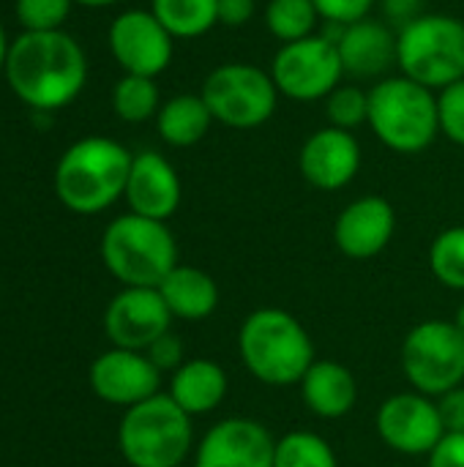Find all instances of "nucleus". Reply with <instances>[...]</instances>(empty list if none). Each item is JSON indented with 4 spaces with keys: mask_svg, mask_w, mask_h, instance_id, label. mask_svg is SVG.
Wrapping results in <instances>:
<instances>
[{
    "mask_svg": "<svg viewBox=\"0 0 464 467\" xmlns=\"http://www.w3.org/2000/svg\"><path fill=\"white\" fill-rule=\"evenodd\" d=\"M5 82L11 93L36 112L68 107L88 82V57L66 30L16 36L5 57Z\"/></svg>",
    "mask_w": 464,
    "mask_h": 467,
    "instance_id": "1",
    "label": "nucleus"
},
{
    "mask_svg": "<svg viewBox=\"0 0 464 467\" xmlns=\"http://www.w3.org/2000/svg\"><path fill=\"white\" fill-rule=\"evenodd\" d=\"M238 356L252 378L265 386H298L314 358V342L304 323L279 306H260L241 323Z\"/></svg>",
    "mask_w": 464,
    "mask_h": 467,
    "instance_id": "2",
    "label": "nucleus"
},
{
    "mask_svg": "<svg viewBox=\"0 0 464 467\" xmlns=\"http://www.w3.org/2000/svg\"><path fill=\"white\" fill-rule=\"evenodd\" d=\"M134 153L109 137H82L63 150L55 167L57 200L79 216H93L126 194Z\"/></svg>",
    "mask_w": 464,
    "mask_h": 467,
    "instance_id": "3",
    "label": "nucleus"
},
{
    "mask_svg": "<svg viewBox=\"0 0 464 467\" xmlns=\"http://www.w3.org/2000/svg\"><path fill=\"white\" fill-rule=\"evenodd\" d=\"M366 126L394 153H424L440 134L438 93L405 74L383 77L369 90Z\"/></svg>",
    "mask_w": 464,
    "mask_h": 467,
    "instance_id": "4",
    "label": "nucleus"
},
{
    "mask_svg": "<svg viewBox=\"0 0 464 467\" xmlns=\"http://www.w3.org/2000/svg\"><path fill=\"white\" fill-rule=\"evenodd\" d=\"M98 249L104 268L123 287H159L178 265V241L167 222L131 211L107 224Z\"/></svg>",
    "mask_w": 464,
    "mask_h": 467,
    "instance_id": "5",
    "label": "nucleus"
},
{
    "mask_svg": "<svg viewBox=\"0 0 464 467\" xmlns=\"http://www.w3.org/2000/svg\"><path fill=\"white\" fill-rule=\"evenodd\" d=\"M191 446V416L161 391L126 408L118 427V449L131 467H178L189 457Z\"/></svg>",
    "mask_w": 464,
    "mask_h": 467,
    "instance_id": "6",
    "label": "nucleus"
},
{
    "mask_svg": "<svg viewBox=\"0 0 464 467\" xmlns=\"http://www.w3.org/2000/svg\"><path fill=\"white\" fill-rule=\"evenodd\" d=\"M397 66L413 82L443 90L464 79V22L451 14H421L397 33Z\"/></svg>",
    "mask_w": 464,
    "mask_h": 467,
    "instance_id": "7",
    "label": "nucleus"
},
{
    "mask_svg": "<svg viewBox=\"0 0 464 467\" xmlns=\"http://www.w3.org/2000/svg\"><path fill=\"white\" fill-rule=\"evenodd\" d=\"M200 96L205 99L213 120L227 129H257L276 112L279 90L271 71L254 63H222L205 82Z\"/></svg>",
    "mask_w": 464,
    "mask_h": 467,
    "instance_id": "8",
    "label": "nucleus"
},
{
    "mask_svg": "<svg viewBox=\"0 0 464 467\" xmlns=\"http://www.w3.org/2000/svg\"><path fill=\"white\" fill-rule=\"evenodd\" d=\"M402 372L413 391L432 400L462 386L464 337L454 320H424L402 342Z\"/></svg>",
    "mask_w": 464,
    "mask_h": 467,
    "instance_id": "9",
    "label": "nucleus"
},
{
    "mask_svg": "<svg viewBox=\"0 0 464 467\" xmlns=\"http://www.w3.org/2000/svg\"><path fill=\"white\" fill-rule=\"evenodd\" d=\"M268 71L279 96L293 101H325V96L339 88L345 77L336 41L320 33L282 44Z\"/></svg>",
    "mask_w": 464,
    "mask_h": 467,
    "instance_id": "10",
    "label": "nucleus"
},
{
    "mask_svg": "<svg viewBox=\"0 0 464 467\" xmlns=\"http://www.w3.org/2000/svg\"><path fill=\"white\" fill-rule=\"evenodd\" d=\"M109 52L126 74L156 79L172 63L175 38L148 8H129L109 25Z\"/></svg>",
    "mask_w": 464,
    "mask_h": 467,
    "instance_id": "11",
    "label": "nucleus"
},
{
    "mask_svg": "<svg viewBox=\"0 0 464 467\" xmlns=\"http://www.w3.org/2000/svg\"><path fill=\"white\" fill-rule=\"evenodd\" d=\"M375 424L380 441L405 457H427L446 435L438 402L418 391H402L383 400Z\"/></svg>",
    "mask_w": 464,
    "mask_h": 467,
    "instance_id": "12",
    "label": "nucleus"
},
{
    "mask_svg": "<svg viewBox=\"0 0 464 467\" xmlns=\"http://www.w3.org/2000/svg\"><path fill=\"white\" fill-rule=\"evenodd\" d=\"M172 320L156 287H123L104 312V334L112 348L145 353L159 337L172 331Z\"/></svg>",
    "mask_w": 464,
    "mask_h": 467,
    "instance_id": "13",
    "label": "nucleus"
},
{
    "mask_svg": "<svg viewBox=\"0 0 464 467\" xmlns=\"http://www.w3.org/2000/svg\"><path fill=\"white\" fill-rule=\"evenodd\" d=\"M276 438L257 419L232 416L213 424L197 451L194 467H273Z\"/></svg>",
    "mask_w": 464,
    "mask_h": 467,
    "instance_id": "14",
    "label": "nucleus"
},
{
    "mask_svg": "<svg viewBox=\"0 0 464 467\" xmlns=\"http://www.w3.org/2000/svg\"><path fill=\"white\" fill-rule=\"evenodd\" d=\"M88 380L101 402L115 408H134L159 394L161 372L139 350L109 348L90 364Z\"/></svg>",
    "mask_w": 464,
    "mask_h": 467,
    "instance_id": "15",
    "label": "nucleus"
},
{
    "mask_svg": "<svg viewBox=\"0 0 464 467\" xmlns=\"http://www.w3.org/2000/svg\"><path fill=\"white\" fill-rule=\"evenodd\" d=\"M298 170L304 181L320 192H339L361 170V145L353 131L325 126L306 137L298 153Z\"/></svg>",
    "mask_w": 464,
    "mask_h": 467,
    "instance_id": "16",
    "label": "nucleus"
},
{
    "mask_svg": "<svg viewBox=\"0 0 464 467\" xmlns=\"http://www.w3.org/2000/svg\"><path fill=\"white\" fill-rule=\"evenodd\" d=\"M397 233V211L386 197L366 194L353 200L334 224L336 249L350 260L377 257Z\"/></svg>",
    "mask_w": 464,
    "mask_h": 467,
    "instance_id": "17",
    "label": "nucleus"
},
{
    "mask_svg": "<svg viewBox=\"0 0 464 467\" xmlns=\"http://www.w3.org/2000/svg\"><path fill=\"white\" fill-rule=\"evenodd\" d=\"M123 197L131 213L167 222L178 211L183 197L180 175L175 172L170 159L156 150L134 153Z\"/></svg>",
    "mask_w": 464,
    "mask_h": 467,
    "instance_id": "18",
    "label": "nucleus"
},
{
    "mask_svg": "<svg viewBox=\"0 0 464 467\" xmlns=\"http://www.w3.org/2000/svg\"><path fill=\"white\" fill-rule=\"evenodd\" d=\"M334 41L345 66V77L383 79V74L397 66V33L386 22L361 19L347 27H336Z\"/></svg>",
    "mask_w": 464,
    "mask_h": 467,
    "instance_id": "19",
    "label": "nucleus"
},
{
    "mask_svg": "<svg viewBox=\"0 0 464 467\" xmlns=\"http://www.w3.org/2000/svg\"><path fill=\"white\" fill-rule=\"evenodd\" d=\"M298 389L306 410H312L317 419H342L358 402L356 375L345 364L331 358H317Z\"/></svg>",
    "mask_w": 464,
    "mask_h": 467,
    "instance_id": "20",
    "label": "nucleus"
},
{
    "mask_svg": "<svg viewBox=\"0 0 464 467\" xmlns=\"http://www.w3.org/2000/svg\"><path fill=\"white\" fill-rule=\"evenodd\" d=\"M156 290L161 293L172 317L186 320V323L208 320L222 301L216 279L197 265H180L178 263Z\"/></svg>",
    "mask_w": 464,
    "mask_h": 467,
    "instance_id": "21",
    "label": "nucleus"
},
{
    "mask_svg": "<svg viewBox=\"0 0 464 467\" xmlns=\"http://www.w3.org/2000/svg\"><path fill=\"white\" fill-rule=\"evenodd\" d=\"M230 380L222 364L211 358H189L170 375V397L194 419L213 413L227 397Z\"/></svg>",
    "mask_w": 464,
    "mask_h": 467,
    "instance_id": "22",
    "label": "nucleus"
},
{
    "mask_svg": "<svg viewBox=\"0 0 464 467\" xmlns=\"http://www.w3.org/2000/svg\"><path fill=\"white\" fill-rule=\"evenodd\" d=\"M213 126V115L200 93H180L161 104L156 115V131L159 137L172 148H191Z\"/></svg>",
    "mask_w": 464,
    "mask_h": 467,
    "instance_id": "23",
    "label": "nucleus"
},
{
    "mask_svg": "<svg viewBox=\"0 0 464 467\" xmlns=\"http://www.w3.org/2000/svg\"><path fill=\"white\" fill-rule=\"evenodd\" d=\"M150 11L172 38H197L219 25V0H150Z\"/></svg>",
    "mask_w": 464,
    "mask_h": 467,
    "instance_id": "24",
    "label": "nucleus"
},
{
    "mask_svg": "<svg viewBox=\"0 0 464 467\" xmlns=\"http://www.w3.org/2000/svg\"><path fill=\"white\" fill-rule=\"evenodd\" d=\"M112 109L126 123H145L159 115L161 96L156 88V79L123 74L112 88Z\"/></svg>",
    "mask_w": 464,
    "mask_h": 467,
    "instance_id": "25",
    "label": "nucleus"
},
{
    "mask_svg": "<svg viewBox=\"0 0 464 467\" xmlns=\"http://www.w3.org/2000/svg\"><path fill=\"white\" fill-rule=\"evenodd\" d=\"M273 467H339L331 443L309 430H293L276 441Z\"/></svg>",
    "mask_w": 464,
    "mask_h": 467,
    "instance_id": "26",
    "label": "nucleus"
},
{
    "mask_svg": "<svg viewBox=\"0 0 464 467\" xmlns=\"http://www.w3.org/2000/svg\"><path fill=\"white\" fill-rule=\"evenodd\" d=\"M317 22L320 14L312 0H268L265 5V27L282 44L314 36Z\"/></svg>",
    "mask_w": 464,
    "mask_h": 467,
    "instance_id": "27",
    "label": "nucleus"
},
{
    "mask_svg": "<svg viewBox=\"0 0 464 467\" xmlns=\"http://www.w3.org/2000/svg\"><path fill=\"white\" fill-rule=\"evenodd\" d=\"M429 271L449 290H464V227H449L429 246Z\"/></svg>",
    "mask_w": 464,
    "mask_h": 467,
    "instance_id": "28",
    "label": "nucleus"
},
{
    "mask_svg": "<svg viewBox=\"0 0 464 467\" xmlns=\"http://www.w3.org/2000/svg\"><path fill=\"white\" fill-rule=\"evenodd\" d=\"M325 118L331 126L353 131L369 123V90L358 85H339L325 96Z\"/></svg>",
    "mask_w": 464,
    "mask_h": 467,
    "instance_id": "29",
    "label": "nucleus"
},
{
    "mask_svg": "<svg viewBox=\"0 0 464 467\" xmlns=\"http://www.w3.org/2000/svg\"><path fill=\"white\" fill-rule=\"evenodd\" d=\"M74 0H16V22L27 33H46V30H63V22L68 19Z\"/></svg>",
    "mask_w": 464,
    "mask_h": 467,
    "instance_id": "30",
    "label": "nucleus"
},
{
    "mask_svg": "<svg viewBox=\"0 0 464 467\" xmlns=\"http://www.w3.org/2000/svg\"><path fill=\"white\" fill-rule=\"evenodd\" d=\"M438 118L440 134L464 148V79L438 90Z\"/></svg>",
    "mask_w": 464,
    "mask_h": 467,
    "instance_id": "31",
    "label": "nucleus"
},
{
    "mask_svg": "<svg viewBox=\"0 0 464 467\" xmlns=\"http://www.w3.org/2000/svg\"><path fill=\"white\" fill-rule=\"evenodd\" d=\"M320 19L331 22L334 27H347L353 22L369 19L377 0H312Z\"/></svg>",
    "mask_w": 464,
    "mask_h": 467,
    "instance_id": "32",
    "label": "nucleus"
},
{
    "mask_svg": "<svg viewBox=\"0 0 464 467\" xmlns=\"http://www.w3.org/2000/svg\"><path fill=\"white\" fill-rule=\"evenodd\" d=\"M145 356L150 358V364H153L159 372H170V375L186 361V356H183V342H180L172 331H167L164 337H159V339L145 350Z\"/></svg>",
    "mask_w": 464,
    "mask_h": 467,
    "instance_id": "33",
    "label": "nucleus"
},
{
    "mask_svg": "<svg viewBox=\"0 0 464 467\" xmlns=\"http://www.w3.org/2000/svg\"><path fill=\"white\" fill-rule=\"evenodd\" d=\"M427 467H464V432H446L427 454Z\"/></svg>",
    "mask_w": 464,
    "mask_h": 467,
    "instance_id": "34",
    "label": "nucleus"
},
{
    "mask_svg": "<svg viewBox=\"0 0 464 467\" xmlns=\"http://www.w3.org/2000/svg\"><path fill=\"white\" fill-rule=\"evenodd\" d=\"M446 432H464V386H457L435 400Z\"/></svg>",
    "mask_w": 464,
    "mask_h": 467,
    "instance_id": "35",
    "label": "nucleus"
},
{
    "mask_svg": "<svg viewBox=\"0 0 464 467\" xmlns=\"http://www.w3.org/2000/svg\"><path fill=\"white\" fill-rule=\"evenodd\" d=\"M257 0H219V25L243 27L254 19Z\"/></svg>",
    "mask_w": 464,
    "mask_h": 467,
    "instance_id": "36",
    "label": "nucleus"
},
{
    "mask_svg": "<svg viewBox=\"0 0 464 467\" xmlns=\"http://www.w3.org/2000/svg\"><path fill=\"white\" fill-rule=\"evenodd\" d=\"M380 8L391 25L405 27L424 14V0H380Z\"/></svg>",
    "mask_w": 464,
    "mask_h": 467,
    "instance_id": "37",
    "label": "nucleus"
},
{
    "mask_svg": "<svg viewBox=\"0 0 464 467\" xmlns=\"http://www.w3.org/2000/svg\"><path fill=\"white\" fill-rule=\"evenodd\" d=\"M8 47H11V41H8V36H5V27L0 25V71L5 68V57H8Z\"/></svg>",
    "mask_w": 464,
    "mask_h": 467,
    "instance_id": "38",
    "label": "nucleus"
},
{
    "mask_svg": "<svg viewBox=\"0 0 464 467\" xmlns=\"http://www.w3.org/2000/svg\"><path fill=\"white\" fill-rule=\"evenodd\" d=\"M74 3L85 8H107V5H115L118 0H74Z\"/></svg>",
    "mask_w": 464,
    "mask_h": 467,
    "instance_id": "39",
    "label": "nucleus"
},
{
    "mask_svg": "<svg viewBox=\"0 0 464 467\" xmlns=\"http://www.w3.org/2000/svg\"><path fill=\"white\" fill-rule=\"evenodd\" d=\"M454 326L462 331V337H464V301L459 304V309H457V315H454Z\"/></svg>",
    "mask_w": 464,
    "mask_h": 467,
    "instance_id": "40",
    "label": "nucleus"
}]
</instances>
